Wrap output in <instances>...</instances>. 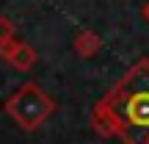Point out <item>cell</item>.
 Segmentation results:
<instances>
[{
    "mask_svg": "<svg viewBox=\"0 0 149 144\" xmlns=\"http://www.w3.org/2000/svg\"><path fill=\"white\" fill-rule=\"evenodd\" d=\"M105 108L130 144H149V67L130 72Z\"/></svg>",
    "mask_w": 149,
    "mask_h": 144,
    "instance_id": "6da1fadb",
    "label": "cell"
},
{
    "mask_svg": "<svg viewBox=\"0 0 149 144\" xmlns=\"http://www.w3.org/2000/svg\"><path fill=\"white\" fill-rule=\"evenodd\" d=\"M8 39H14V22L8 17H0V44L8 42Z\"/></svg>",
    "mask_w": 149,
    "mask_h": 144,
    "instance_id": "5b68a950",
    "label": "cell"
},
{
    "mask_svg": "<svg viewBox=\"0 0 149 144\" xmlns=\"http://www.w3.org/2000/svg\"><path fill=\"white\" fill-rule=\"evenodd\" d=\"M0 55H3L6 61H11L17 70H28V67H33V61H36V53H33L28 44L17 42V39H8V42L0 44Z\"/></svg>",
    "mask_w": 149,
    "mask_h": 144,
    "instance_id": "3957f363",
    "label": "cell"
},
{
    "mask_svg": "<svg viewBox=\"0 0 149 144\" xmlns=\"http://www.w3.org/2000/svg\"><path fill=\"white\" fill-rule=\"evenodd\" d=\"M74 50L88 58V55H94L97 50H100V39H97L91 31H83V33H77V39H74Z\"/></svg>",
    "mask_w": 149,
    "mask_h": 144,
    "instance_id": "277c9868",
    "label": "cell"
},
{
    "mask_svg": "<svg viewBox=\"0 0 149 144\" xmlns=\"http://www.w3.org/2000/svg\"><path fill=\"white\" fill-rule=\"evenodd\" d=\"M6 111L22 125V128H36L44 119L53 114V100L39 89L36 83H25L8 103H6Z\"/></svg>",
    "mask_w": 149,
    "mask_h": 144,
    "instance_id": "7a4b0ae2",
    "label": "cell"
}]
</instances>
